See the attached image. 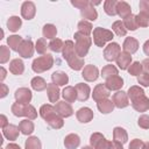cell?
<instances>
[{"instance_id":"obj_1","label":"cell","mask_w":149,"mask_h":149,"mask_svg":"<svg viewBox=\"0 0 149 149\" xmlns=\"http://www.w3.org/2000/svg\"><path fill=\"white\" fill-rule=\"evenodd\" d=\"M74 50H76V54L78 57L83 58L87 55L88 50H90V47L92 44V40L90 36L85 35V34H81L79 31L74 33Z\"/></svg>"},{"instance_id":"obj_2","label":"cell","mask_w":149,"mask_h":149,"mask_svg":"<svg viewBox=\"0 0 149 149\" xmlns=\"http://www.w3.org/2000/svg\"><path fill=\"white\" fill-rule=\"evenodd\" d=\"M12 113L15 116H26L29 120H34L37 118V112L35 109L34 106L27 104V105H22L19 102H14L12 105Z\"/></svg>"},{"instance_id":"obj_3","label":"cell","mask_w":149,"mask_h":149,"mask_svg":"<svg viewBox=\"0 0 149 149\" xmlns=\"http://www.w3.org/2000/svg\"><path fill=\"white\" fill-rule=\"evenodd\" d=\"M52 65H54V57L50 54H45V55L34 59V62L31 64V69L36 73H42L47 70H50L52 68Z\"/></svg>"},{"instance_id":"obj_4","label":"cell","mask_w":149,"mask_h":149,"mask_svg":"<svg viewBox=\"0 0 149 149\" xmlns=\"http://www.w3.org/2000/svg\"><path fill=\"white\" fill-rule=\"evenodd\" d=\"M114 37L112 30H108V29H104L101 27H97L93 29V42L97 47H100L102 48L106 42L108 41H112Z\"/></svg>"},{"instance_id":"obj_5","label":"cell","mask_w":149,"mask_h":149,"mask_svg":"<svg viewBox=\"0 0 149 149\" xmlns=\"http://www.w3.org/2000/svg\"><path fill=\"white\" fill-rule=\"evenodd\" d=\"M90 144L93 149H111V142L100 133H93L90 137Z\"/></svg>"},{"instance_id":"obj_6","label":"cell","mask_w":149,"mask_h":149,"mask_svg":"<svg viewBox=\"0 0 149 149\" xmlns=\"http://www.w3.org/2000/svg\"><path fill=\"white\" fill-rule=\"evenodd\" d=\"M120 54H121V47L118 43H115V42L109 43L104 49V58L106 61H108V62L116 61Z\"/></svg>"},{"instance_id":"obj_7","label":"cell","mask_w":149,"mask_h":149,"mask_svg":"<svg viewBox=\"0 0 149 149\" xmlns=\"http://www.w3.org/2000/svg\"><path fill=\"white\" fill-rule=\"evenodd\" d=\"M14 97H15V100L16 102L19 104H22V105H27L30 102L31 100V91L27 87H20L15 91L14 93Z\"/></svg>"},{"instance_id":"obj_8","label":"cell","mask_w":149,"mask_h":149,"mask_svg":"<svg viewBox=\"0 0 149 149\" xmlns=\"http://www.w3.org/2000/svg\"><path fill=\"white\" fill-rule=\"evenodd\" d=\"M108 95H109V90L106 87L105 84H98L93 88L92 98L97 102H99L101 100H105V99H108Z\"/></svg>"},{"instance_id":"obj_9","label":"cell","mask_w":149,"mask_h":149,"mask_svg":"<svg viewBox=\"0 0 149 149\" xmlns=\"http://www.w3.org/2000/svg\"><path fill=\"white\" fill-rule=\"evenodd\" d=\"M17 52L23 58H30L34 54V44H33L31 40H23Z\"/></svg>"},{"instance_id":"obj_10","label":"cell","mask_w":149,"mask_h":149,"mask_svg":"<svg viewBox=\"0 0 149 149\" xmlns=\"http://www.w3.org/2000/svg\"><path fill=\"white\" fill-rule=\"evenodd\" d=\"M81 76L87 81H94L99 77V70H98V68L95 65L90 64V65L84 66L83 72H81Z\"/></svg>"},{"instance_id":"obj_11","label":"cell","mask_w":149,"mask_h":149,"mask_svg":"<svg viewBox=\"0 0 149 149\" xmlns=\"http://www.w3.org/2000/svg\"><path fill=\"white\" fill-rule=\"evenodd\" d=\"M55 109H56V113L62 118H69L73 114V109H72L71 105L65 101H57Z\"/></svg>"},{"instance_id":"obj_12","label":"cell","mask_w":149,"mask_h":149,"mask_svg":"<svg viewBox=\"0 0 149 149\" xmlns=\"http://www.w3.org/2000/svg\"><path fill=\"white\" fill-rule=\"evenodd\" d=\"M36 7L33 1H24L21 6V15L26 20H31L35 16Z\"/></svg>"},{"instance_id":"obj_13","label":"cell","mask_w":149,"mask_h":149,"mask_svg":"<svg viewBox=\"0 0 149 149\" xmlns=\"http://www.w3.org/2000/svg\"><path fill=\"white\" fill-rule=\"evenodd\" d=\"M113 104L115 107L118 108H125L129 105V100H128V95L126 92L123 91H118L116 93L113 94V99H112Z\"/></svg>"},{"instance_id":"obj_14","label":"cell","mask_w":149,"mask_h":149,"mask_svg":"<svg viewBox=\"0 0 149 149\" xmlns=\"http://www.w3.org/2000/svg\"><path fill=\"white\" fill-rule=\"evenodd\" d=\"M76 91H77V99L79 101H86L90 97V93H91V88L87 84H84V83H79L74 86Z\"/></svg>"},{"instance_id":"obj_15","label":"cell","mask_w":149,"mask_h":149,"mask_svg":"<svg viewBox=\"0 0 149 149\" xmlns=\"http://www.w3.org/2000/svg\"><path fill=\"white\" fill-rule=\"evenodd\" d=\"M76 116L79 122L81 123H87L93 119V111L88 107H81L77 111Z\"/></svg>"},{"instance_id":"obj_16","label":"cell","mask_w":149,"mask_h":149,"mask_svg":"<svg viewBox=\"0 0 149 149\" xmlns=\"http://www.w3.org/2000/svg\"><path fill=\"white\" fill-rule=\"evenodd\" d=\"M62 55H63V58L69 62L71 61L74 56H77L76 54V50H74V43L72 41H65L64 43V47H63V50H62Z\"/></svg>"},{"instance_id":"obj_17","label":"cell","mask_w":149,"mask_h":149,"mask_svg":"<svg viewBox=\"0 0 149 149\" xmlns=\"http://www.w3.org/2000/svg\"><path fill=\"white\" fill-rule=\"evenodd\" d=\"M44 120H45V122H47L51 128H55V129H59V128H62V127L64 126V121H63L62 116H59L56 112L49 114Z\"/></svg>"},{"instance_id":"obj_18","label":"cell","mask_w":149,"mask_h":149,"mask_svg":"<svg viewBox=\"0 0 149 149\" xmlns=\"http://www.w3.org/2000/svg\"><path fill=\"white\" fill-rule=\"evenodd\" d=\"M122 48H123V51L132 55L134 52L137 51L139 49V41L134 37H126L123 44H122Z\"/></svg>"},{"instance_id":"obj_19","label":"cell","mask_w":149,"mask_h":149,"mask_svg":"<svg viewBox=\"0 0 149 149\" xmlns=\"http://www.w3.org/2000/svg\"><path fill=\"white\" fill-rule=\"evenodd\" d=\"M105 85L109 91H116L123 86V79L120 76H113V77L106 79Z\"/></svg>"},{"instance_id":"obj_20","label":"cell","mask_w":149,"mask_h":149,"mask_svg":"<svg viewBox=\"0 0 149 149\" xmlns=\"http://www.w3.org/2000/svg\"><path fill=\"white\" fill-rule=\"evenodd\" d=\"M19 132H20V129L15 125H8L5 128H2L3 136L9 141H15L19 136Z\"/></svg>"},{"instance_id":"obj_21","label":"cell","mask_w":149,"mask_h":149,"mask_svg":"<svg viewBox=\"0 0 149 149\" xmlns=\"http://www.w3.org/2000/svg\"><path fill=\"white\" fill-rule=\"evenodd\" d=\"M116 14L122 19L128 17L132 14L130 5L126 1H118V3H116Z\"/></svg>"},{"instance_id":"obj_22","label":"cell","mask_w":149,"mask_h":149,"mask_svg":"<svg viewBox=\"0 0 149 149\" xmlns=\"http://www.w3.org/2000/svg\"><path fill=\"white\" fill-rule=\"evenodd\" d=\"M132 106L137 112H146L149 109V98H147L146 95L141 97V98L132 101Z\"/></svg>"},{"instance_id":"obj_23","label":"cell","mask_w":149,"mask_h":149,"mask_svg":"<svg viewBox=\"0 0 149 149\" xmlns=\"http://www.w3.org/2000/svg\"><path fill=\"white\" fill-rule=\"evenodd\" d=\"M80 15L86 19V20H90V21H95L97 17H98V13L95 10V8L93 7V2H91L87 7L80 9Z\"/></svg>"},{"instance_id":"obj_24","label":"cell","mask_w":149,"mask_h":149,"mask_svg":"<svg viewBox=\"0 0 149 149\" xmlns=\"http://www.w3.org/2000/svg\"><path fill=\"white\" fill-rule=\"evenodd\" d=\"M51 80H52V84L57 86H63L69 83V77L63 71H56L51 74Z\"/></svg>"},{"instance_id":"obj_25","label":"cell","mask_w":149,"mask_h":149,"mask_svg":"<svg viewBox=\"0 0 149 149\" xmlns=\"http://www.w3.org/2000/svg\"><path fill=\"white\" fill-rule=\"evenodd\" d=\"M80 144V137L77 134H69L64 139V146L66 149H76Z\"/></svg>"},{"instance_id":"obj_26","label":"cell","mask_w":149,"mask_h":149,"mask_svg":"<svg viewBox=\"0 0 149 149\" xmlns=\"http://www.w3.org/2000/svg\"><path fill=\"white\" fill-rule=\"evenodd\" d=\"M130 63H132V56H130L129 54L125 52V51L121 52V54L119 55L118 59H116V65H118L119 69H121V70L128 69L129 65H130Z\"/></svg>"},{"instance_id":"obj_27","label":"cell","mask_w":149,"mask_h":149,"mask_svg":"<svg viewBox=\"0 0 149 149\" xmlns=\"http://www.w3.org/2000/svg\"><path fill=\"white\" fill-rule=\"evenodd\" d=\"M9 71L13 73V74H16V76H20L23 73L24 71V64L21 59L19 58H15L13 61H10L9 63Z\"/></svg>"},{"instance_id":"obj_28","label":"cell","mask_w":149,"mask_h":149,"mask_svg":"<svg viewBox=\"0 0 149 149\" xmlns=\"http://www.w3.org/2000/svg\"><path fill=\"white\" fill-rule=\"evenodd\" d=\"M97 107H98V109H99L100 113H102V114H108V113H111V112L113 111L114 104H113L112 100L105 99V100H101V101L97 102Z\"/></svg>"},{"instance_id":"obj_29","label":"cell","mask_w":149,"mask_h":149,"mask_svg":"<svg viewBox=\"0 0 149 149\" xmlns=\"http://www.w3.org/2000/svg\"><path fill=\"white\" fill-rule=\"evenodd\" d=\"M113 137H114V141L120 142L121 144H123V143H126L127 140H128V134H127V132H126L123 128H121V127H115V128L113 129Z\"/></svg>"},{"instance_id":"obj_30","label":"cell","mask_w":149,"mask_h":149,"mask_svg":"<svg viewBox=\"0 0 149 149\" xmlns=\"http://www.w3.org/2000/svg\"><path fill=\"white\" fill-rule=\"evenodd\" d=\"M47 93H48V98L50 102H56L59 99V88L57 85L55 84H48L47 87Z\"/></svg>"},{"instance_id":"obj_31","label":"cell","mask_w":149,"mask_h":149,"mask_svg":"<svg viewBox=\"0 0 149 149\" xmlns=\"http://www.w3.org/2000/svg\"><path fill=\"white\" fill-rule=\"evenodd\" d=\"M62 97L66 102H73L77 99V91L73 86H66L62 92Z\"/></svg>"},{"instance_id":"obj_32","label":"cell","mask_w":149,"mask_h":149,"mask_svg":"<svg viewBox=\"0 0 149 149\" xmlns=\"http://www.w3.org/2000/svg\"><path fill=\"white\" fill-rule=\"evenodd\" d=\"M127 95H128V98L130 99V101H134V100H136V99H139V98H141V97H144L146 94H144V91H143L140 86L134 85V86H130V87L128 88Z\"/></svg>"},{"instance_id":"obj_33","label":"cell","mask_w":149,"mask_h":149,"mask_svg":"<svg viewBox=\"0 0 149 149\" xmlns=\"http://www.w3.org/2000/svg\"><path fill=\"white\" fill-rule=\"evenodd\" d=\"M34 123L33 121H30L29 119H26V120H22L20 123H19V129L22 134L24 135H30L33 132H34Z\"/></svg>"},{"instance_id":"obj_34","label":"cell","mask_w":149,"mask_h":149,"mask_svg":"<svg viewBox=\"0 0 149 149\" xmlns=\"http://www.w3.org/2000/svg\"><path fill=\"white\" fill-rule=\"evenodd\" d=\"M30 84H31V87L35 90V91H37V92H41V91H43V90H45L47 87H48V85H47V81L42 78V77H34L33 79H31V81H30Z\"/></svg>"},{"instance_id":"obj_35","label":"cell","mask_w":149,"mask_h":149,"mask_svg":"<svg viewBox=\"0 0 149 149\" xmlns=\"http://www.w3.org/2000/svg\"><path fill=\"white\" fill-rule=\"evenodd\" d=\"M21 26H22V21L19 16H10L7 21V28L13 33L17 31L21 28Z\"/></svg>"},{"instance_id":"obj_36","label":"cell","mask_w":149,"mask_h":149,"mask_svg":"<svg viewBox=\"0 0 149 149\" xmlns=\"http://www.w3.org/2000/svg\"><path fill=\"white\" fill-rule=\"evenodd\" d=\"M22 41H23L22 37L19 36V35H12V36H9L7 38V43L9 45V49L10 50H14V51H17L19 50Z\"/></svg>"},{"instance_id":"obj_37","label":"cell","mask_w":149,"mask_h":149,"mask_svg":"<svg viewBox=\"0 0 149 149\" xmlns=\"http://www.w3.org/2000/svg\"><path fill=\"white\" fill-rule=\"evenodd\" d=\"M24 149H42L41 141L37 136H30L24 142Z\"/></svg>"},{"instance_id":"obj_38","label":"cell","mask_w":149,"mask_h":149,"mask_svg":"<svg viewBox=\"0 0 149 149\" xmlns=\"http://www.w3.org/2000/svg\"><path fill=\"white\" fill-rule=\"evenodd\" d=\"M116 3H118V1H115V0H106L104 2L105 13L107 15H111V16L116 15Z\"/></svg>"},{"instance_id":"obj_39","label":"cell","mask_w":149,"mask_h":149,"mask_svg":"<svg viewBox=\"0 0 149 149\" xmlns=\"http://www.w3.org/2000/svg\"><path fill=\"white\" fill-rule=\"evenodd\" d=\"M113 76H118V69L109 64V65H105L102 69H101V77L105 78V79H108Z\"/></svg>"},{"instance_id":"obj_40","label":"cell","mask_w":149,"mask_h":149,"mask_svg":"<svg viewBox=\"0 0 149 149\" xmlns=\"http://www.w3.org/2000/svg\"><path fill=\"white\" fill-rule=\"evenodd\" d=\"M42 33H43V36H44L45 38H50V40H54V38L56 37V34H57V29H56V27H55L54 24H51V23H48V24H45V26L43 27V30H42Z\"/></svg>"},{"instance_id":"obj_41","label":"cell","mask_w":149,"mask_h":149,"mask_svg":"<svg viewBox=\"0 0 149 149\" xmlns=\"http://www.w3.org/2000/svg\"><path fill=\"white\" fill-rule=\"evenodd\" d=\"M123 24H125V27H126V29H127V30H132V31L136 30V29H137V23H136V15H133V14H130L128 17L123 19Z\"/></svg>"},{"instance_id":"obj_42","label":"cell","mask_w":149,"mask_h":149,"mask_svg":"<svg viewBox=\"0 0 149 149\" xmlns=\"http://www.w3.org/2000/svg\"><path fill=\"white\" fill-rule=\"evenodd\" d=\"M77 28H78V31H79V33L90 36V34L92 33V28H93V27H92V24H91L88 21H86V20H81V21L78 23Z\"/></svg>"},{"instance_id":"obj_43","label":"cell","mask_w":149,"mask_h":149,"mask_svg":"<svg viewBox=\"0 0 149 149\" xmlns=\"http://www.w3.org/2000/svg\"><path fill=\"white\" fill-rule=\"evenodd\" d=\"M112 30L118 36H126V34H127V29H126L123 22H121V21H115L112 24Z\"/></svg>"},{"instance_id":"obj_44","label":"cell","mask_w":149,"mask_h":149,"mask_svg":"<svg viewBox=\"0 0 149 149\" xmlns=\"http://www.w3.org/2000/svg\"><path fill=\"white\" fill-rule=\"evenodd\" d=\"M68 64H69V66H70L72 70L78 71V70L83 69V66H84V59L80 58V57H78V56H74L71 61L68 62Z\"/></svg>"},{"instance_id":"obj_45","label":"cell","mask_w":149,"mask_h":149,"mask_svg":"<svg viewBox=\"0 0 149 149\" xmlns=\"http://www.w3.org/2000/svg\"><path fill=\"white\" fill-rule=\"evenodd\" d=\"M63 47H64V43L61 38H54L50 41L49 43V49L54 52H59L63 50Z\"/></svg>"},{"instance_id":"obj_46","label":"cell","mask_w":149,"mask_h":149,"mask_svg":"<svg viewBox=\"0 0 149 149\" xmlns=\"http://www.w3.org/2000/svg\"><path fill=\"white\" fill-rule=\"evenodd\" d=\"M142 64L140 62H133L128 68V72L132 76H140L142 73Z\"/></svg>"},{"instance_id":"obj_47","label":"cell","mask_w":149,"mask_h":149,"mask_svg":"<svg viewBox=\"0 0 149 149\" xmlns=\"http://www.w3.org/2000/svg\"><path fill=\"white\" fill-rule=\"evenodd\" d=\"M47 48H49V44H47L45 38H38V40L36 41L35 50L37 51V54H45Z\"/></svg>"},{"instance_id":"obj_48","label":"cell","mask_w":149,"mask_h":149,"mask_svg":"<svg viewBox=\"0 0 149 149\" xmlns=\"http://www.w3.org/2000/svg\"><path fill=\"white\" fill-rule=\"evenodd\" d=\"M54 112H56L55 107H54L52 105H49V104L42 105L41 108H40V115H41V118H43V119H45L49 114H51V113H54Z\"/></svg>"},{"instance_id":"obj_49","label":"cell","mask_w":149,"mask_h":149,"mask_svg":"<svg viewBox=\"0 0 149 149\" xmlns=\"http://www.w3.org/2000/svg\"><path fill=\"white\" fill-rule=\"evenodd\" d=\"M9 56H10V54H9L8 47L1 45V47H0V63H1V64H5V63L9 59Z\"/></svg>"},{"instance_id":"obj_50","label":"cell","mask_w":149,"mask_h":149,"mask_svg":"<svg viewBox=\"0 0 149 149\" xmlns=\"http://www.w3.org/2000/svg\"><path fill=\"white\" fill-rule=\"evenodd\" d=\"M139 7H140V13L149 19V1L148 0H141Z\"/></svg>"},{"instance_id":"obj_51","label":"cell","mask_w":149,"mask_h":149,"mask_svg":"<svg viewBox=\"0 0 149 149\" xmlns=\"http://www.w3.org/2000/svg\"><path fill=\"white\" fill-rule=\"evenodd\" d=\"M136 23H137V27H148L149 26V19L147 16H144L143 14L139 13L136 15Z\"/></svg>"},{"instance_id":"obj_52","label":"cell","mask_w":149,"mask_h":149,"mask_svg":"<svg viewBox=\"0 0 149 149\" xmlns=\"http://www.w3.org/2000/svg\"><path fill=\"white\" fill-rule=\"evenodd\" d=\"M137 125L143 129H149V115L142 114L137 120Z\"/></svg>"},{"instance_id":"obj_53","label":"cell","mask_w":149,"mask_h":149,"mask_svg":"<svg viewBox=\"0 0 149 149\" xmlns=\"http://www.w3.org/2000/svg\"><path fill=\"white\" fill-rule=\"evenodd\" d=\"M137 83L144 87H148L149 86V73L142 72L140 76H137Z\"/></svg>"},{"instance_id":"obj_54","label":"cell","mask_w":149,"mask_h":149,"mask_svg":"<svg viewBox=\"0 0 149 149\" xmlns=\"http://www.w3.org/2000/svg\"><path fill=\"white\" fill-rule=\"evenodd\" d=\"M90 3L91 2L88 0H72L71 1V5L74 6V7H77V8H79V9H83V8L87 7Z\"/></svg>"},{"instance_id":"obj_55","label":"cell","mask_w":149,"mask_h":149,"mask_svg":"<svg viewBox=\"0 0 149 149\" xmlns=\"http://www.w3.org/2000/svg\"><path fill=\"white\" fill-rule=\"evenodd\" d=\"M144 142L140 139H134L130 143H129V149H142L143 148Z\"/></svg>"},{"instance_id":"obj_56","label":"cell","mask_w":149,"mask_h":149,"mask_svg":"<svg viewBox=\"0 0 149 149\" xmlns=\"http://www.w3.org/2000/svg\"><path fill=\"white\" fill-rule=\"evenodd\" d=\"M0 87H1V92H0V97L1 98H5L6 95H7V93H8V87L5 85V84H0Z\"/></svg>"},{"instance_id":"obj_57","label":"cell","mask_w":149,"mask_h":149,"mask_svg":"<svg viewBox=\"0 0 149 149\" xmlns=\"http://www.w3.org/2000/svg\"><path fill=\"white\" fill-rule=\"evenodd\" d=\"M9 123H8V120H7V118H6V115H0V127L1 128H5L6 126H8Z\"/></svg>"},{"instance_id":"obj_58","label":"cell","mask_w":149,"mask_h":149,"mask_svg":"<svg viewBox=\"0 0 149 149\" xmlns=\"http://www.w3.org/2000/svg\"><path fill=\"white\" fill-rule=\"evenodd\" d=\"M141 64H142V69L144 70V72L146 73H149V58L143 59V62Z\"/></svg>"},{"instance_id":"obj_59","label":"cell","mask_w":149,"mask_h":149,"mask_svg":"<svg viewBox=\"0 0 149 149\" xmlns=\"http://www.w3.org/2000/svg\"><path fill=\"white\" fill-rule=\"evenodd\" d=\"M111 149H123V147L120 142L113 141V142H111Z\"/></svg>"},{"instance_id":"obj_60","label":"cell","mask_w":149,"mask_h":149,"mask_svg":"<svg viewBox=\"0 0 149 149\" xmlns=\"http://www.w3.org/2000/svg\"><path fill=\"white\" fill-rule=\"evenodd\" d=\"M143 52H144L147 56H149V40L146 41L144 44H143Z\"/></svg>"},{"instance_id":"obj_61","label":"cell","mask_w":149,"mask_h":149,"mask_svg":"<svg viewBox=\"0 0 149 149\" xmlns=\"http://www.w3.org/2000/svg\"><path fill=\"white\" fill-rule=\"evenodd\" d=\"M5 149H21V148H20V146H17L16 143H8Z\"/></svg>"},{"instance_id":"obj_62","label":"cell","mask_w":149,"mask_h":149,"mask_svg":"<svg viewBox=\"0 0 149 149\" xmlns=\"http://www.w3.org/2000/svg\"><path fill=\"white\" fill-rule=\"evenodd\" d=\"M0 70H1V76H0V80L2 81V80H3L5 78H6V70H5L3 68H1Z\"/></svg>"},{"instance_id":"obj_63","label":"cell","mask_w":149,"mask_h":149,"mask_svg":"<svg viewBox=\"0 0 149 149\" xmlns=\"http://www.w3.org/2000/svg\"><path fill=\"white\" fill-rule=\"evenodd\" d=\"M142 149H149V142H144L143 144V148Z\"/></svg>"},{"instance_id":"obj_64","label":"cell","mask_w":149,"mask_h":149,"mask_svg":"<svg viewBox=\"0 0 149 149\" xmlns=\"http://www.w3.org/2000/svg\"><path fill=\"white\" fill-rule=\"evenodd\" d=\"M83 149H93V148L90 147V146H86V147H83Z\"/></svg>"}]
</instances>
